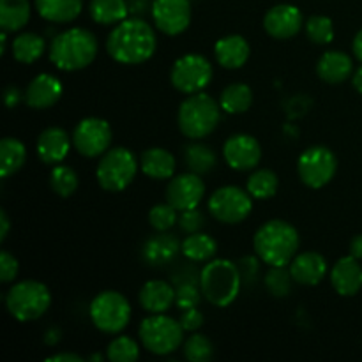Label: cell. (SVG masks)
I'll use <instances>...</instances> for the list:
<instances>
[{
	"mask_svg": "<svg viewBox=\"0 0 362 362\" xmlns=\"http://www.w3.org/2000/svg\"><path fill=\"white\" fill-rule=\"evenodd\" d=\"M158 48L156 32L140 18H126L117 23L106 39V52L115 62L126 66L147 62Z\"/></svg>",
	"mask_w": 362,
	"mask_h": 362,
	"instance_id": "obj_1",
	"label": "cell"
},
{
	"mask_svg": "<svg viewBox=\"0 0 362 362\" xmlns=\"http://www.w3.org/2000/svg\"><path fill=\"white\" fill-rule=\"evenodd\" d=\"M299 232L283 219H272L262 225L255 233L253 246L257 257L269 267H286L299 250Z\"/></svg>",
	"mask_w": 362,
	"mask_h": 362,
	"instance_id": "obj_2",
	"label": "cell"
},
{
	"mask_svg": "<svg viewBox=\"0 0 362 362\" xmlns=\"http://www.w3.org/2000/svg\"><path fill=\"white\" fill-rule=\"evenodd\" d=\"M48 53L57 69L73 73L94 62L98 55V39L87 28L73 27L52 39Z\"/></svg>",
	"mask_w": 362,
	"mask_h": 362,
	"instance_id": "obj_3",
	"label": "cell"
},
{
	"mask_svg": "<svg viewBox=\"0 0 362 362\" xmlns=\"http://www.w3.org/2000/svg\"><path fill=\"white\" fill-rule=\"evenodd\" d=\"M243 274L239 265L230 260H212L202 269L200 290L216 308H228L239 297Z\"/></svg>",
	"mask_w": 362,
	"mask_h": 362,
	"instance_id": "obj_4",
	"label": "cell"
},
{
	"mask_svg": "<svg viewBox=\"0 0 362 362\" xmlns=\"http://www.w3.org/2000/svg\"><path fill=\"white\" fill-rule=\"evenodd\" d=\"M219 120H221V105H218L216 99L205 92L189 94L177 113L180 133L191 140L209 136L218 127Z\"/></svg>",
	"mask_w": 362,
	"mask_h": 362,
	"instance_id": "obj_5",
	"label": "cell"
},
{
	"mask_svg": "<svg viewBox=\"0 0 362 362\" xmlns=\"http://www.w3.org/2000/svg\"><path fill=\"white\" fill-rule=\"evenodd\" d=\"M52 304V293L41 281L25 279L16 283L6 296V308L14 320L34 322L48 311Z\"/></svg>",
	"mask_w": 362,
	"mask_h": 362,
	"instance_id": "obj_6",
	"label": "cell"
},
{
	"mask_svg": "<svg viewBox=\"0 0 362 362\" xmlns=\"http://www.w3.org/2000/svg\"><path fill=\"white\" fill-rule=\"evenodd\" d=\"M138 166L140 163L129 148H108L99 161L95 177L103 189L110 193H119L133 182L138 173Z\"/></svg>",
	"mask_w": 362,
	"mask_h": 362,
	"instance_id": "obj_7",
	"label": "cell"
},
{
	"mask_svg": "<svg viewBox=\"0 0 362 362\" xmlns=\"http://www.w3.org/2000/svg\"><path fill=\"white\" fill-rule=\"evenodd\" d=\"M140 339L144 349L154 356H170L182 345L184 329L180 322L163 313H154L141 322Z\"/></svg>",
	"mask_w": 362,
	"mask_h": 362,
	"instance_id": "obj_8",
	"label": "cell"
},
{
	"mask_svg": "<svg viewBox=\"0 0 362 362\" xmlns=\"http://www.w3.org/2000/svg\"><path fill=\"white\" fill-rule=\"evenodd\" d=\"M88 315L95 329L106 334H119L131 320L129 300L120 292L106 290L94 297L88 308Z\"/></svg>",
	"mask_w": 362,
	"mask_h": 362,
	"instance_id": "obj_9",
	"label": "cell"
},
{
	"mask_svg": "<svg viewBox=\"0 0 362 362\" xmlns=\"http://www.w3.org/2000/svg\"><path fill=\"white\" fill-rule=\"evenodd\" d=\"M336 170H338V159L334 152L322 145L306 148L297 161L300 180L311 189H320L327 186L334 179Z\"/></svg>",
	"mask_w": 362,
	"mask_h": 362,
	"instance_id": "obj_10",
	"label": "cell"
},
{
	"mask_svg": "<svg viewBox=\"0 0 362 362\" xmlns=\"http://www.w3.org/2000/svg\"><path fill=\"white\" fill-rule=\"evenodd\" d=\"M212 64L198 53H187L175 60L170 73L172 85L182 94L202 92L212 80Z\"/></svg>",
	"mask_w": 362,
	"mask_h": 362,
	"instance_id": "obj_11",
	"label": "cell"
},
{
	"mask_svg": "<svg viewBox=\"0 0 362 362\" xmlns=\"http://www.w3.org/2000/svg\"><path fill=\"white\" fill-rule=\"evenodd\" d=\"M212 218L226 225L243 223L253 211V197L237 186H223L209 200Z\"/></svg>",
	"mask_w": 362,
	"mask_h": 362,
	"instance_id": "obj_12",
	"label": "cell"
},
{
	"mask_svg": "<svg viewBox=\"0 0 362 362\" xmlns=\"http://www.w3.org/2000/svg\"><path fill=\"white\" fill-rule=\"evenodd\" d=\"M112 127L105 119L87 117L73 131V147L85 158H99L112 145Z\"/></svg>",
	"mask_w": 362,
	"mask_h": 362,
	"instance_id": "obj_13",
	"label": "cell"
},
{
	"mask_svg": "<svg viewBox=\"0 0 362 362\" xmlns=\"http://www.w3.org/2000/svg\"><path fill=\"white\" fill-rule=\"evenodd\" d=\"M152 18L163 34L179 35L191 23L189 0H154L152 2Z\"/></svg>",
	"mask_w": 362,
	"mask_h": 362,
	"instance_id": "obj_14",
	"label": "cell"
},
{
	"mask_svg": "<svg viewBox=\"0 0 362 362\" xmlns=\"http://www.w3.org/2000/svg\"><path fill=\"white\" fill-rule=\"evenodd\" d=\"M205 197V184L198 173H180L172 177L168 187H166V202L177 209V211H187L197 209L202 198Z\"/></svg>",
	"mask_w": 362,
	"mask_h": 362,
	"instance_id": "obj_15",
	"label": "cell"
},
{
	"mask_svg": "<svg viewBox=\"0 0 362 362\" xmlns=\"http://www.w3.org/2000/svg\"><path fill=\"white\" fill-rule=\"evenodd\" d=\"M223 156L226 163L237 172L253 170L262 159V147L258 140L250 134H233L225 141Z\"/></svg>",
	"mask_w": 362,
	"mask_h": 362,
	"instance_id": "obj_16",
	"label": "cell"
},
{
	"mask_svg": "<svg viewBox=\"0 0 362 362\" xmlns=\"http://www.w3.org/2000/svg\"><path fill=\"white\" fill-rule=\"evenodd\" d=\"M304 18L299 7L292 4H279L269 9L264 18V28L271 37L290 39L303 28Z\"/></svg>",
	"mask_w": 362,
	"mask_h": 362,
	"instance_id": "obj_17",
	"label": "cell"
},
{
	"mask_svg": "<svg viewBox=\"0 0 362 362\" xmlns=\"http://www.w3.org/2000/svg\"><path fill=\"white\" fill-rule=\"evenodd\" d=\"M64 87L60 83L59 78L53 74L42 73L37 74L34 80L28 83L27 90H25V103L34 110H46L57 105L60 98H62Z\"/></svg>",
	"mask_w": 362,
	"mask_h": 362,
	"instance_id": "obj_18",
	"label": "cell"
},
{
	"mask_svg": "<svg viewBox=\"0 0 362 362\" xmlns=\"http://www.w3.org/2000/svg\"><path fill=\"white\" fill-rule=\"evenodd\" d=\"M290 274L299 285L315 286L327 274V260L317 251L299 253L290 262Z\"/></svg>",
	"mask_w": 362,
	"mask_h": 362,
	"instance_id": "obj_19",
	"label": "cell"
},
{
	"mask_svg": "<svg viewBox=\"0 0 362 362\" xmlns=\"http://www.w3.org/2000/svg\"><path fill=\"white\" fill-rule=\"evenodd\" d=\"M331 285L339 296L352 297L362 288V267L352 255L339 258L331 271Z\"/></svg>",
	"mask_w": 362,
	"mask_h": 362,
	"instance_id": "obj_20",
	"label": "cell"
},
{
	"mask_svg": "<svg viewBox=\"0 0 362 362\" xmlns=\"http://www.w3.org/2000/svg\"><path fill=\"white\" fill-rule=\"evenodd\" d=\"M71 138L62 127H48L37 138V156L45 165H59L71 151Z\"/></svg>",
	"mask_w": 362,
	"mask_h": 362,
	"instance_id": "obj_21",
	"label": "cell"
},
{
	"mask_svg": "<svg viewBox=\"0 0 362 362\" xmlns=\"http://www.w3.org/2000/svg\"><path fill=\"white\" fill-rule=\"evenodd\" d=\"M250 42L243 35H225L214 45V55L225 69H239L250 59Z\"/></svg>",
	"mask_w": 362,
	"mask_h": 362,
	"instance_id": "obj_22",
	"label": "cell"
},
{
	"mask_svg": "<svg viewBox=\"0 0 362 362\" xmlns=\"http://www.w3.org/2000/svg\"><path fill=\"white\" fill-rule=\"evenodd\" d=\"M140 304L148 313H165L175 304V288L161 279L147 281L140 290Z\"/></svg>",
	"mask_w": 362,
	"mask_h": 362,
	"instance_id": "obj_23",
	"label": "cell"
},
{
	"mask_svg": "<svg viewBox=\"0 0 362 362\" xmlns=\"http://www.w3.org/2000/svg\"><path fill=\"white\" fill-rule=\"evenodd\" d=\"M352 71L354 62L352 59H350V55L338 52V49L325 52L317 64L318 76H320V80H324L325 83H343L345 80H349Z\"/></svg>",
	"mask_w": 362,
	"mask_h": 362,
	"instance_id": "obj_24",
	"label": "cell"
},
{
	"mask_svg": "<svg viewBox=\"0 0 362 362\" xmlns=\"http://www.w3.org/2000/svg\"><path fill=\"white\" fill-rule=\"evenodd\" d=\"M141 172L156 180L172 179L175 173V158L166 148L152 147L141 154L140 158Z\"/></svg>",
	"mask_w": 362,
	"mask_h": 362,
	"instance_id": "obj_25",
	"label": "cell"
},
{
	"mask_svg": "<svg viewBox=\"0 0 362 362\" xmlns=\"http://www.w3.org/2000/svg\"><path fill=\"white\" fill-rule=\"evenodd\" d=\"M39 16L52 23H69L80 16L83 0H35Z\"/></svg>",
	"mask_w": 362,
	"mask_h": 362,
	"instance_id": "obj_26",
	"label": "cell"
},
{
	"mask_svg": "<svg viewBox=\"0 0 362 362\" xmlns=\"http://www.w3.org/2000/svg\"><path fill=\"white\" fill-rule=\"evenodd\" d=\"M30 20L28 0H0V27L4 32H18Z\"/></svg>",
	"mask_w": 362,
	"mask_h": 362,
	"instance_id": "obj_27",
	"label": "cell"
},
{
	"mask_svg": "<svg viewBox=\"0 0 362 362\" xmlns=\"http://www.w3.org/2000/svg\"><path fill=\"white\" fill-rule=\"evenodd\" d=\"M27 161V148L16 138H4L0 141V175L2 179H7L9 175H14L18 170Z\"/></svg>",
	"mask_w": 362,
	"mask_h": 362,
	"instance_id": "obj_28",
	"label": "cell"
},
{
	"mask_svg": "<svg viewBox=\"0 0 362 362\" xmlns=\"http://www.w3.org/2000/svg\"><path fill=\"white\" fill-rule=\"evenodd\" d=\"M92 20L101 25L120 23L127 18L129 4L126 0H90L88 6Z\"/></svg>",
	"mask_w": 362,
	"mask_h": 362,
	"instance_id": "obj_29",
	"label": "cell"
},
{
	"mask_svg": "<svg viewBox=\"0 0 362 362\" xmlns=\"http://www.w3.org/2000/svg\"><path fill=\"white\" fill-rule=\"evenodd\" d=\"M180 251L191 262H209L218 251V244L211 235L202 232L189 233L180 244Z\"/></svg>",
	"mask_w": 362,
	"mask_h": 362,
	"instance_id": "obj_30",
	"label": "cell"
},
{
	"mask_svg": "<svg viewBox=\"0 0 362 362\" xmlns=\"http://www.w3.org/2000/svg\"><path fill=\"white\" fill-rule=\"evenodd\" d=\"M253 103V90L246 83H232L221 92L219 105L223 112L230 115H239V113L247 112Z\"/></svg>",
	"mask_w": 362,
	"mask_h": 362,
	"instance_id": "obj_31",
	"label": "cell"
},
{
	"mask_svg": "<svg viewBox=\"0 0 362 362\" xmlns=\"http://www.w3.org/2000/svg\"><path fill=\"white\" fill-rule=\"evenodd\" d=\"M180 250V244L175 237H170L166 233L163 235H156L145 244L144 257L148 264L152 265H163L168 260H172Z\"/></svg>",
	"mask_w": 362,
	"mask_h": 362,
	"instance_id": "obj_32",
	"label": "cell"
},
{
	"mask_svg": "<svg viewBox=\"0 0 362 362\" xmlns=\"http://www.w3.org/2000/svg\"><path fill=\"white\" fill-rule=\"evenodd\" d=\"M45 53V39L34 32H25L14 37L13 57L21 64H32L39 60Z\"/></svg>",
	"mask_w": 362,
	"mask_h": 362,
	"instance_id": "obj_33",
	"label": "cell"
},
{
	"mask_svg": "<svg viewBox=\"0 0 362 362\" xmlns=\"http://www.w3.org/2000/svg\"><path fill=\"white\" fill-rule=\"evenodd\" d=\"M279 179L272 170L262 168L257 170L253 175L247 179V193L255 198V200H267L278 193Z\"/></svg>",
	"mask_w": 362,
	"mask_h": 362,
	"instance_id": "obj_34",
	"label": "cell"
},
{
	"mask_svg": "<svg viewBox=\"0 0 362 362\" xmlns=\"http://www.w3.org/2000/svg\"><path fill=\"white\" fill-rule=\"evenodd\" d=\"M184 159H186L187 168L198 175L209 173L216 166V154L205 144L187 145L186 151H184Z\"/></svg>",
	"mask_w": 362,
	"mask_h": 362,
	"instance_id": "obj_35",
	"label": "cell"
},
{
	"mask_svg": "<svg viewBox=\"0 0 362 362\" xmlns=\"http://www.w3.org/2000/svg\"><path fill=\"white\" fill-rule=\"evenodd\" d=\"M78 173L74 172L71 166H55L52 170V175H49V186H52L53 193H57L59 197L67 198L71 194H74V191L78 189Z\"/></svg>",
	"mask_w": 362,
	"mask_h": 362,
	"instance_id": "obj_36",
	"label": "cell"
},
{
	"mask_svg": "<svg viewBox=\"0 0 362 362\" xmlns=\"http://www.w3.org/2000/svg\"><path fill=\"white\" fill-rule=\"evenodd\" d=\"M106 357L112 362H134L140 357V346L129 336H119L108 345Z\"/></svg>",
	"mask_w": 362,
	"mask_h": 362,
	"instance_id": "obj_37",
	"label": "cell"
},
{
	"mask_svg": "<svg viewBox=\"0 0 362 362\" xmlns=\"http://www.w3.org/2000/svg\"><path fill=\"white\" fill-rule=\"evenodd\" d=\"M304 25H306L308 37L315 45H329L334 39V25L331 18L317 14V16H311Z\"/></svg>",
	"mask_w": 362,
	"mask_h": 362,
	"instance_id": "obj_38",
	"label": "cell"
},
{
	"mask_svg": "<svg viewBox=\"0 0 362 362\" xmlns=\"http://www.w3.org/2000/svg\"><path fill=\"white\" fill-rule=\"evenodd\" d=\"M214 346L212 341L204 334H193L184 343V357L191 362H207L212 359Z\"/></svg>",
	"mask_w": 362,
	"mask_h": 362,
	"instance_id": "obj_39",
	"label": "cell"
},
{
	"mask_svg": "<svg viewBox=\"0 0 362 362\" xmlns=\"http://www.w3.org/2000/svg\"><path fill=\"white\" fill-rule=\"evenodd\" d=\"M148 223L154 230L158 232H166V230L172 228L175 223H179V216H177V209L173 205L166 204L154 205L148 212Z\"/></svg>",
	"mask_w": 362,
	"mask_h": 362,
	"instance_id": "obj_40",
	"label": "cell"
},
{
	"mask_svg": "<svg viewBox=\"0 0 362 362\" xmlns=\"http://www.w3.org/2000/svg\"><path fill=\"white\" fill-rule=\"evenodd\" d=\"M292 274L290 269L286 271L285 267H271L269 274L265 276V285H267L269 292L276 297H285L288 296L292 290Z\"/></svg>",
	"mask_w": 362,
	"mask_h": 362,
	"instance_id": "obj_41",
	"label": "cell"
},
{
	"mask_svg": "<svg viewBox=\"0 0 362 362\" xmlns=\"http://www.w3.org/2000/svg\"><path fill=\"white\" fill-rule=\"evenodd\" d=\"M200 292L193 283H182L175 288V304L180 310H191L200 303Z\"/></svg>",
	"mask_w": 362,
	"mask_h": 362,
	"instance_id": "obj_42",
	"label": "cell"
},
{
	"mask_svg": "<svg viewBox=\"0 0 362 362\" xmlns=\"http://www.w3.org/2000/svg\"><path fill=\"white\" fill-rule=\"evenodd\" d=\"M205 225V218L198 209H187L182 211L179 216V226L182 232L186 233H194L200 232Z\"/></svg>",
	"mask_w": 362,
	"mask_h": 362,
	"instance_id": "obj_43",
	"label": "cell"
},
{
	"mask_svg": "<svg viewBox=\"0 0 362 362\" xmlns=\"http://www.w3.org/2000/svg\"><path fill=\"white\" fill-rule=\"evenodd\" d=\"M18 271H20V264L14 258V255H11L9 251H2L0 253V281H14V278L18 276Z\"/></svg>",
	"mask_w": 362,
	"mask_h": 362,
	"instance_id": "obj_44",
	"label": "cell"
},
{
	"mask_svg": "<svg viewBox=\"0 0 362 362\" xmlns=\"http://www.w3.org/2000/svg\"><path fill=\"white\" fill-rule=\"evenodd\" d=\"M180 325H182L184 331L194 332L204 325V315L202 311H198L197 308H191V310H184L182 317H180Z\"/></svg>",
	"mask_w": 362,
	"mask_h": 362,
	"instance_id": "obj_45",
	"label": "cell"
},
{
	"mask_svg": "<svg viewBox=\"0 0 362 362\" xmlns=\"http://www.w3.org/2000/svg\"><path fill=\"white\" fill-rule=\"evenodd\" d=\"M239 269H240V274H243V279L244 278H246V279L255 278V276H257V272H258V260L255 257L243 258V260H240Z\"/></svg>",
	"mask_w": 362,
	"mask_h": 362,
	"instance_id": "obj_46",
	"label": "cell"
},
{
	"mask_svg": "<svg viewBox=\"0 0 362 362\" xmlns=\"http://www.w3.org/2000/svg\"><path fill=\"white\" fill-rule=\"evenodd\" d=\"M20 101H21L20 88L14 87V85H11V87L6 90V105H7V108H14V106H16Z\"/></svg>",
	"mask_w": 362,
	"mask_h": 362,
	"instance_id": "obj_47",
	"label": "cell"
},
{
	"mask_svg": "<svg viewBox=\"0 0 362 362\" xmlns=\"http://www.w3.org/2000/svg\"><path fill=\"white\" fill-rule=\"evenodd\" d=\"M80 356L76 354H69V352H64V354H55L52 357H46V362H81Z\"/></svg>",
	"mask_w": 362,
	"mask_h": 362,
	"instance_id": "obj_48",
	"label": "cell"
},
{
	"mask_svg": "<svg viewBox=\"0 0 362 362\" xmlns=\"http://www.w3.org/2000/svg\"><path fill=\"white\" fill-rule=\"evenodd\" d=\"M350 255L357 260H362V233L350 240Z\"/></svg>",
	"mask_w": 362,
	"mask_h": 362,
	"instance_id": "obj_49",
	"label": "cell"
},
{
	"mask_svg": "<svg viewBox=\"0 0 362 362\" xmlns=\"http://www.w3.org/2000/svg\"><path fill=\"white\" fill-rule=\"evenodd\" d=\"M9 218H7L6 211H0V240H6L7 233H9Z\"/></svg>",
	"mask_w": 362,
	"mask_h": 362,
	"instance_id": "obj_50",
	"label": "cell"
},
{
	"mask_svg": "<svg viewBox=\"0 0 362 362\" xmlns=\"http://www.w3.org/2000/svg\"><path fill=\"white\" fill-rule=\"evenodd\" d=\"M352 48H354V55L357 57V60H361V62H362V28L359 32H357L356 39H354Z\"/></svg>",
	"mask_w": 362,
	"mask_h": 362,
	"instance_id": "obj_51",
	"label": "cell"
},
{
	"mask_svg": "<svg viewBox=\"0 0 362 362\" xmlns=\"http://www.w3.org/2000/svg\"><path fill=\"white\" fill-rule=\"evenodd\" d=\"M352 83H354V88H356L359 94H362V66L356 71V73H354Z\"/></svg>",
	"mask_w": 362,
	"mask_h": 362,
	"instance_id": "obj_52",
	"label": "cell"
},
{
	"mask_svg": "<svg viewBox=\"0 0 362 362\" xmlns=\"http://www.w3.org/2000/svg\"><path fill=\"white\" fill-rule=\"evenodd\" d=\"M103 357L101 356H98V354H95V356H92V361H101Z\"/></svg>",
	"mask_w": 362,
	"mask_h": 362,
	"instance_id": "obj_53",
	"label": "cell"
}]
</instances>
